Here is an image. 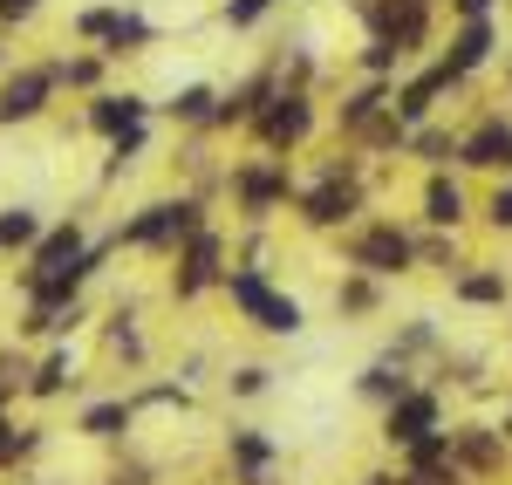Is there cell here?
Listing matches in <instances>:
<instances>
[{
  "instance_id": "16",
  "label": "cell",
  "mask_w": 512,
  "mask_h": 485,
  "mask_svg": "<svg viewBox=\"0 0 512 485\" xmlns=\"http://www.w3.org/2000/svg\"><path fill=\"white\" fill-rule=\"evenodd\" d=\"M117 424H123V404H103V410H89V431H96V438H110Z\"/></svg>"
},
{
  "instance_id": "6",
  "label": "cell",
  "mask_w": 512,
  "mask_h": 485,
  "mask_svg": "<svg viewBox=\"0 0 512 485\" xmlns=\"http://www.w3.org/2000/svg\"><path fill=\"white\" fill-rule=\"evenodd\" d=\"M355 260H362V267H376V274H396V267L410 260V240H403V233H369Z\"/></svg>"
},
{
  "instance_id": "15",
  "label": "cell",
  "mask_w": 512,
  "mask_h": 485,
  "mask_svg": "<svg viewBox=\"0 0 512 485\" xmlns=\"http://www.w3.org/2000/svg\"><path fill=\"white\" fill-rule=\"evenodd\" d=\"M171 110H178V117H212V89H185Z\"/></svg>"
},
{
  "instance_id": "7",
  "label": "cell",
  "mask_w": 512,
  "mask_h": 485,
  "mask_svg": "<svg viewBox=\"0 0 512 485\" xmlns=\"http://www.w3.org/2000/svg\"><path fill=\"white\" fill-rule=\"evenodd\" d=\"M485 48H492V28H485V21H472V28L458 35V48H451L444 76H465V69H478V62H485Z\"/></svg>"
},
{
  "instance_id": "21",
  "label": "cell",
  "mask_w": 512,
  "mask_h": 485,
  "mask_svg": "<svg viewBox=\"0 0 512 485\" xmlns=\"http://www.w3.org/2000/svg\"><path fill=\"white\" fill-rule=\"evenodd\" d=\"M492 219H499V226H512V192H499V199H492Z\"/></svg>"
},
{
  "instance_id": "12",
  "label": "cell",
  "mask_w": 512,
  "mask_h": 485,
  "mask_svg": "<svg viewBox=\"0 0 512 485\" xmlns=\"http://www.w3.org/2000/svg\"><path fill=\"white\" fill-rule=\"evenodd\" d=\"M444 82H451L444 69H437V76H424V82H410V89H403V117H424V110H431V96L444 89Z\"/></svg>"
},
{
  "instance_id": "17",
  "label": "cell",
  "mask_w": 512,
  "mask_h": 485,
  "mask_svg": "<svg viewBox=\"0 0 512 485\" xmlns=\"http://www.w3.org/2000/svg\"><path fill=\"white\" fill-rule=\"evenodd\" d=\"M274 192H280V178H267V171H253V178H246V199H253V205H267Z\"/></svg>"
},
{
  "instance_id": "10",
  "label": "cell",
  "mask_w": 512,
  "mask_h": 485,
  "mask_svg": "<svg viewBox=\"0 0 512 485\" xmlns=\"http://www.w3.org/2000/svg\"><path fill=\"white\" fill-rule=\"evenodd\" d=\"M212 260H219V246L198 240V246H192V260H185V281H178V294H198V287L212 281Z\"/></svg>"
},
{
  "instance_id": "13",
  "label": "cell",
  "mask_w": 512,
  "mask_h": 485,
  "mask_svg": "<svg viewBox=\"0 0 512 485\" xmlns=\"http://www.w3.org/2000/svg\"><path fill=\"white\" fill-rule=\"evenodd\" d=\"M458 212H465V199H458V185H444V178H437V185H431V219H437V226H451Z\"/></svg>"
},
{
  "instance_id": "24",
  "label": "cell",
  "mask_w": 512,
  "mask_h": 485,
  "mask_svg": "<svg viewBox=\"0 0 512 485\" xmlns=\"http://www.w3.org/2000/svg\"><path fill=\"white\" fill-rule=\"evenodd\" d=\"M458 7H465V14H478V7H485V0H458Z\"/></svg>"
},
{
  "instance_id": "23",
  "label": "cell",
  "mask_w": 512,
  "mask_h": 485,
  "mask_svg": "<svg viewBox=\"0 0 512 485\" xmlns=\"http://www.w3.org/2000/svg\"><path fill=\"white\" fill-rule=\"evenodd\" d=\"M14 445H21V438H7V424H0V458H7V451H14Z\"/></svg>"
},
{
  "instance_id": "18",
  "label": "cell",
  "mask_w": 512,
  "mask_h": 485,
  "mask_svg": "<svg viewBox=\"0 0 512 485\" xmlns=\"http://www.w3.org/2000/svg\"><path fill=\"white\" fill-rule=\"evenodd\" d=\"M465 301H499V281H492V274H472V281H465Z\"/></svg>"
},
{
  "instance_id": "22",
  "label": "cell",
  "mask_w": 512,
  "mask_h": 485,
  "mask_svg": "<svg viewBox=\"0 0 512 485\" xmlns=\"http://www.w3.org/2000/svg\"><path fill=\"white\" fill-rule=\"evenodd\" d=\"M28 7H35V0H0V14H7V21H21Z\"/></svg>"
},
{
  "instance_id": "4",
  "label": "cell",
  "mask_w": 512,
  "mask_h": 485,
  "mask_svg": "<svg viewBox=\"0 0 512 485\" xmlns=\"http://www.w3.org/2000/svg\"><path fill=\"white\" fill-rule=\"evenodd\" d=\"M48 82H55L48 69H35V76H14L7 89H0V117H7V123H14V117H35L41 96H48Z\"/></svg>"
},
{
  "instance_id": "8",
  "label": "cell",
  "mask_w": 512,
  "mask_h": 485,
  "mask_svg": "<svg viewBox=\"0 0 512 485\" xmlns=\"http://www.w3.org/2000/svg\"><path fill=\"white\" fill-rule=\"evenodd\" d=\"M349 205H355L349 178H342V185H321L315 199H308V219H315V226H335V219H349Z\"/></svg>"
},
{
  "instance_id": "14",
  "label": "cell",
  "mask_w": 512,
  "mask_h": 485,
  "mask_svg": "<svg viewBox=\"0 0 512 485\" xmlns=\"http://www.w3.org/2000/svg\"><path fill=\"white\" fill-rule=\"evenodd\" d=\"M21 240H35V219L28 212H7L0 219V246H21Z\"/></svg>"
},
{
  "instance_id": "11",
  "label": "cell",
  "mask_w": 512,
  "mask_h": 485,
  "mask_svg": "<svg viewBox=\"0 0 512 485\" xmlns=\"http://www.w3.org/2000/svg\"><path fill=\"white\" fill-rule=\"evenodd\" d=\"M96 130H117V137H123V130H137V103H130V96H123V103H117V96L96 103Z\"/></svg>"
},
{
  "instance_id": "25",
  "label": "cell",
  "mask_w": 512,
  "mask_h": 485,
  "mask_svg": "<svg viewBox=\"0 0 512 485\" xmlns=\"http://www.w3.org/2000/svg\"><path fill=\"white\" fill-rule=\"evenodd\" d=\"M369 485H390V479H369Z\"/></svg>"
},
{
  "instance_id": "9",
  "label": "cell",
  "mask_w": 512,
  "mask_h": 485,
  "mask_svg": "<svg viewBox=\"0 0 512 485\" xmlns=\"http://www.w3.org/2000/svg\"><path fill=\"white\" fill-rule=\"evenodd\" d=\"M465 164H512V130H478L472 144H465Z\"/></svg>"
},
{
  "instance_id": "2",
  "label": "cell",
  "mask_w": 512,
  "mask_h": 485,
  "mask_svg": "<svg viewBox=\"0 0 512 485\" xmlns=\"http://www.w3.org/2000/svg\"><path fill=\"white\" fill-rule=\"evenodd\" d=\"M171 233H192V205H151V212L130 226L137 246H158V240H171Z\"/></svg>"
},
{
  "instance_id": "5",
  "label": "cell",
  "mask_w": 512,
  "mask_h": 485,
  "mask_svg": "<svg viewBox=\"0 0 512 485\" xmlns=\"http://www.w3.org/2000/svg\"><path fill=\"white\" fill-rule=\"evenodd\" d=\"M431 424H437V404H431V397H403V404L390 410V438H403V445L431 438Z\"/></svg>"
},
{
  "instance_id": "19",
  "label": "cell",
  "mask_w": 512,
  "mask_h": 485,
  "mask_svg": "<svg viewBox=\"0 0 512 485\" xmlns=\"http://www.w3.org/2000/svg\"><path fill=\"white\" fill-rule=\"evenodd\" d=\"M62 376H69V356H55V363L35 376V390H62Z\"/></svg>"
},
{
  "instance_id": "20",
  "label": "cell",
  "mask_w": 512,
  "mask_h": 485,
  "mask_svg": "<svg viewBox=\"0 0 512 485\" xmlns=\"http://www.w3.org/2000/svg\"><path fill=\"white\" fill-rule=\"evenodd\" d=\"M260 7H267V0H233V21H239V28H246V21H253Z\"/></svg>"
},
{
  "instance_id": "1",
  "label": "cell",
  "mask_w": 512,
  "mask_h": 485,
  "mask_svg": "<svg viewBox=\"0 0 512 485\" xmlns=\"http://www.w3.org/2000/svg\"><path fill=\"white\" fill-rule=\"evenodd\" d=\"M233 301L246 308V315H260V328H280V335H294V328H301V308H294V301H280V294H267L260 274H233Z\"/></svg>"
},
{
  "instance_id": "3",
  "label": "cell",
  "mask_w": 512,
  "mask_h": 485,
  "mask_svg": "<svg viewBox=\"0 0 512 485\" xmlns=\"http://www.w3.org/2000/svg\"><path fill=\"white\" fill-rule=\"evenodd\" d=\"M260 137H267V144H294V137H308V103H301V96H280L274 110L260 117Z\"/></svg>"
}]
</instances>
